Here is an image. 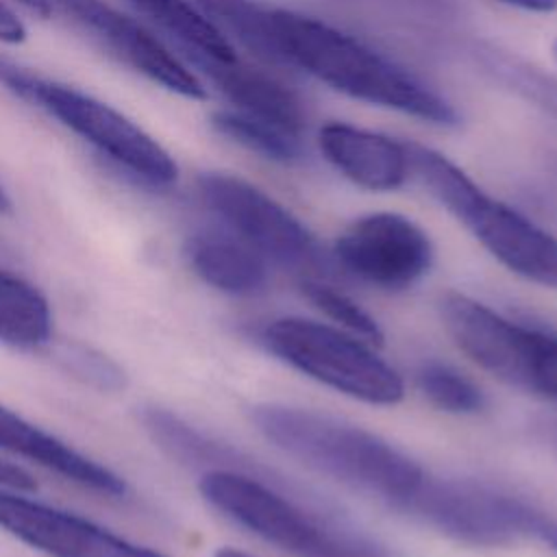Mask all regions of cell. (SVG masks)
I'll return each instance as SVG.
<instances>
[{
	"instance_id": "f1b7e54d",
	"label": "cell",
	"mask_w": 557,
	"mask_h": 557,
	"mask_svg": "<svg viewBox=\"0 0 557 557\" xmlns=\"http://www.w3.org/2000/svg\"><path fill=\"white\" fill-rule=\"evenodd\" d=\"M542 540H546V542L553 546V550L557 553V527H555V524L548 522V527H546L544 533H542Z\"/></svg>"
},
{
	"instance_id": "7c38bea8",
	"label": "cell",
	"mask_w": 557,
	"mask_h": 557,
	"mask_svg": "<svg viewBox=\"0 0 557 557\" xmlns=\"http://www.w3.org/2000/svg\"><path fill=\"white\" fill-rule=\"evenodd\" d=\"M63 13L72 15L117 59L141 72L150 81L185 98H205L207 91L196 74H191L150 30L133 17L120 13L102 0H52Z\"/></svg>"
},
{
	"instance_id": "83f0119b",
	"label": "cell",
	"mask_w": 557,
	"mask_h": 557,
	"mask_svg": "<svg viewBox=\"0 0 557 557\" xmlns=\"http://www.w3.org/2000/svg\"><path fill=\"white\" fill-rule=\"evenodd\" d=\"M13 211V202L9 198V194L4 191V187L0 185V215H9Z\"/></svg>"
},
{
	"instance_id": "484cf974",
	"label": "cell",
	"mask_w": 557,
	"mask_h": 557,
	"mask_svg": "<svg viewBox=\"0 0 557 557\" xmlns=\"http://www.w3.org/2000/svg\"><path fill=\"white\" fill-rule=\"evenodd\" d=\"M500 2H507L524 11H537V13H548L557 9V0H500Z\"/></svg>"
},
{
	"instance_id": "4316f807",
	"label": "cell",
	"mask_w": 557,
	"mask_h": 557,
	"mask_svg": "<svg viewBox=\"0 0 557 557\" xmlns=\"http://www.w3.org/2000/svg\"><path fill=\"white\" fill-rule=\"evenodd\" d=\"M17 2H22L24 7H28L30 11H35V13H39V15H50L52 13V9H54V4H52V0H17Z\"/></svg>"
},
{
	"instance_id": "7a4b0ae2",
	"label": "cell",
	"mask_w": 557,
	"mask_h": 557,
	"mask_svg": "<svg viewBox=\"0 0 557 557\" xmlns=\"http://www.w3.org/2000/svg\"><path fill=\"white\" fill-rule=\"evenodd\" d=\"M274 22L285 65L368 104L433 124L457 122L455 109L440 94L355 37L285 9H274Z\"/></svg>"
},
{
	"instance_id": "cb8c5ba5",
	"label": "cell",
	"mask_w": 557,
	"mask_h": 557,
	"mask_svg": "<svg viewBox=\"0 0 557 557\" xmlns=\"http://www.w3.org/2000/svg\"><path fill=\"white\" fill-rule=\"evenodd\" d=\"M0 487H9V490H17V492H33V490H37V483L24 468L0 459Z\"/></svg>"
},
{
	"instance_id": "9c48e42d",
	"label": "cell",
	"mask_w": 557,
	"mask_h": 557,
	"mask_svg": "<svg viewBox=\"0 0 557 557\" xmlns=\"http://www.w3.org/2000/svg\"><path fill=\"white\" fill-rule=\"evenodd\" d=\"M405 513L474 546H503L531 535L542 537L548 527L544 516L518 498L472 481L435 479L431 474L409 500Z\"/></svg>"
},
{
	"instance_id": "4fadbf2b",
	"label": "cell",
	"mask_w": 557,
	"mask_h": 557,
	"mask_svg": "<svg viewBox=\"0 0 557 557\" xmlns=\"http://www.w3.org/2000/svg\"><path fill=\"white\" fill-rule=\"evenodd\" d=\"M318 144L335 170L370 191H392L411 172L409 146L352 124H324L318 133Z\"/></svg>"
},
{
	"instance_id": "603a6c76",
	"label": "cell",
	"mask_w": 557,
	"mask_h": 557,
	"mask_svg": "<svg viewBox=\"0 0 557 557\" xmlns=\"http://www.w3.org/2000/svg\"><path fill=\"white\" fill-rule=\"evenodd\" d=\"M57 359L65 372L100 392H117L126 383L124 370L113 359L91 346L65 344L59 350Z\"/></svg>"
},
{
	"instance_id": "30bf717a",
	"label": "cell",
	"mask_w": 557,
	"mask_h": 557,
	"mask_svg": "<svg viewBox=\"0 0 557 557\" xmlns=\"http://www.w3.org/2000/svg\"><path fill=\"white\" fill-rule=\"evenodd\" d=\"M337 265L381 289H405L420 281L433 263L429 235L407 215L379 211L355 220L333 246Z\"/></svg>"
},
{
	"instance_id": "e0dca14e",
	"label": "cell",
	"mask_w": 557,
	"mask_h": 557,
	"mask_svg": "<svg viewBox=\"0 0 557 557\" xmlns=\"http://www.w3.org/2000/svg\"><path fill=\"white\" fill-rule=\"evenodd\" d=\"M52 311L48 298L26 278L0 270V344L35 350L50 342Z\"/></svg>"
},
{
	"instance_id": "ac0fdd59",
	"label": "cell",
	"mask_w": 557,
	"mask_h": 557,
	"mask_svg": "<svg viewBox=\"0 0 557 557\" xmlns=\"http://www.w3.org/2000/svg\"><path fill=\"white\" fill-rule=\"evenodd\" d=\"M196 7L211 20V24L226 37L231 35L250 54L263 63L285 65L274 9L257 0H194Z\"/></svg>"
},
{
	"instance_id": "4dcf8cb0",
	"label": "cell",
	"mask_w": 557,
	"mask_h": 557,
	"mask_svg": "<svg viewBox=\"0 0 557 557\" xmlns=\"http://www.w3.org/2000/svg\"><path fill=\"white\" fill-rule=\"evenodd\" d=\"M553 57H555V61H557V41L553 44Z\"/></svg>"
},
{
	"instance_id": "5bb4252c",
	"label": "cell",
	"mask_w": 557,
	"mask_h": 557,
	"mask_svg": "<svg viewBox=\"0 0 557 557\" xmlns=\"http://www.w3.org/2000/svg\"><path fill=\"white\" fill-rule=\"evenodd\" d=\"M0 448L33 461L85 490L115 498L126 494L124 479L111 468L78 453L63 440L46 433L4 405H0Z\"/></svg>"
},
{
	"instance_id": "ffe728a7",
	"label": "cell",
	"mask_w": 557,
	"mask_h": 557,
	"mask_svg": "<svg viewBox=\"0 0 557 557\" xmlns=\"http://www.w3.org/2000/svg\"><path fill=\"white\" fill-rule=\"evenodd\" d=\"M211 122L220 135L228 137L231 141L244 146L250 152L261 154L263 159L281 161V163H292L302 159L300 135L274 122L244 113L239 109L218 111Z\"/></svg>"
},
{
	"instance_id": "44dd1931",
	"label": "cell",
	"mask_w": 557,
	"mask_h": 557,
	"mask_svg": "<svg viewBox=\"0 0 557 557\" xmlns=\"http://www.w3.org/2000/svg\"><path fill=\"white\" fill-rule=\"evenodd\" d=\"M422 396L448 413H479L485 407L483 392L459 370L446 363H424L416 374Z\"/></svg>"
},
{
	"instance_id": "ba28073f",
	"label": "cell",
	"mask_w": 557,
	"mask_h": 557,
	"mask_svg": "<svg viewBox=\"0 0 557 557\" xmlns=\"http://www.w3.org/2000/svg\"><path fill=\"white\" fill-rule=\"evenodd\" d=\"M198 194L220 224L268 263L300 274L318 272L324 263L309 228L252 183L224 172H207L198 176Z\"/></svg>"
},
{
	"instance_id": "277c9868",
	"label": "cell",
	"mask_w": 557,
	"mask_h": 557,
	"mask_svg": "<svg viewBox=\"0 0 557 557\" xmlns=\"http://www.w3.org/2000/svg\"><path fill=\"white\" fill-rule=\"evenodd\" d=\"M198 490L213 509L292 557H387L370 540L313 516L235 468L205 472Z\"/></svg>"
},
{
	"instance_id": "3957f363",
	"label": "cell",
	"mask_w": 557,
	"mask_h": 557,
	"mask_svg": "<svg viewBox=\"0 0 557 557\" xmlns=\"http://www.w3.org/2000/svg\"><path fill=\"white\" fill-rule=\"evenodd\" d=\"M411 170L492 257L544 287H557V239L535 222L492 198L444 154L411 144Z\"/></svg>"
},
{
	"instance_id": "8992f818",
	"label": "cell",
	"mask_w": 557,
	"mask_h": 557,
	"mask_svg": "<svg viewBox=\"0 0 557 557\" xmlns=\"http://www.w3.org/2000/svg\"><path fill=\"white\" fill-rule=\"evenodd\" d=\"M442 322L453 342L485 372L557 403V333L520 324L466 296L446 294Z\"/></svg>"
},
{
	"instance_id": "7402d4cb",
	"label": "cell",
	"mask_w": 557,
	"mask_h": 557,
	"mask_svg": "<svg viewBox=\"0 0 557 557\" xmlns=\"http://www.w3.org/2000/svg\"><path fill=\"white\" fill-rule=\"evenodd\" d=\"M302 294L320 313H324L329 320H333L337 324V329H342L363 342H372V344H379L383 339V333H381L376 320L366 309H361L352 298H348L344 292H339L326 283L305 278Z\"/></svg>"
},
{
	"instance_id": "f546056e",
	"label": "cell",
	"mask_w": 557,
	"mask_h": 557,
	"mask_svg": "<svg viewBox=\"0 0 557 557\" xmlns=\"http://www.w3.org/2000/svg\"><path fill=\"white\" fill-rule=\"evenodd\" d=\"M213 557H252V555H248V553H242V550H237V548H231V546H222V548H218V550L213 553Z\"/></svg>"
},
{
	"instance_id": "8fae6325",
	"label": "cell",
	"mask_w": 557,
	"mask_h": 557,
	"mask_svg": "<svg viewBox=\"0 0 557 557\" xmlns=\"http://www.w3.org/2000/svg\"><path fill=\"white\" fill-rule=\"evenodd\" d=\"M0 529L50 557H168L9 487H0Z\"/></svg>"
},
{
	"instance_id": "5b68a950",
	"label": "cell",
	"mask_w": 557,
	"mask_h": 557,
	"mask_svg": "<svg viewBox=\"0 0 557 557\" xmlns=\"http://www.w3.org/2000/svg\"><path fill=\"white\" fill-rule=\"evenodd\" d=\"M0 83L57 117L139 183L152 189H163L176 183L178 168L170 152L109 104L74 87L37 76L2 57Z\"/></svg>"
},
{
	"instance_id": "6da1fadb",
	"label": "cell",
	"mask_w": 557,
	"mask_h": 557,
	"mask_svg": "<svg viewBox=\"0 0 557 557\" xmlns=\"http://www.w3.org/2000/svg\"><path fill=\"white\" fill-rule=\"evenodd\" d=\"M257 431L289 457L405 511L429 472L387 440L344 420L292 405H259Z\"/></svg>"
},
{
	"instance_id": "d4e9b609",
	"label": "cell",
	"mask_w": 557,
	"mask_h": 557,
	"mask_svg": "<svg viewBox=\"0 0 557 557\" xmlns=\"http://www.w3.org/2000/svg\"><path fill=\"white\" fill-rule=\"evenodd\" d=\"M26 37V26L22 20L4 4L0 2V41L4 44H20Z\"/></svg>"
},
{
	"instance_id": "d6986e66",
	"label": "cell",
	"mask_w": 557,
	"mask_h": 557,
	"mask_svg": "<svg viewBox=\"0 0 557 557\" xmlns=\"http://www.w3.org/2000/svg\"><path fill=\"white\" fill-rule=\"evenodd\" d=\"M176 39L185 54H200L215 61H235V48L211 24V20L187 0H131Z\"/></svg>"
},
{
	"instance_id": "52a82bcc",
	"label": "cell",
	"mask_w": 557,
	"mask_h": 557,
	"mask_svg": "<svg viewBox=\"0 0 557 557\" xmlns=\"http://www.w3.org/2000/svg\"><path fill=\"white\" fill-rule=\"evenodd\" d=\"M263 346L309 379L370 405L405 396L400 374L363 339L305 318H278L261 329Z\"/></svg>"
},
{
	"instance_id": "9a60e30c",
	"label": "cell",
	"mask_w": 557,
	"mask_h": 557,
	"mask_svg": "<svg viewBox=\"0 0 557 557\" xmlns=\"http://www.w3.org/2000/svg\"><path fill=\"white\" fill-rule=\"evenodd\" d=\"M239 111L274 122L292 133L302 131L305 111L300 100L270 74L235 61H215L185 54Z\"/></svg>"
},
{
	"instance_id": "2e32d148",
	"label": "cell",
	"mask_w": 557,
	"mask_h": 557,
	"mask_svg": "<svg viewBox=\"0 0 557 557\" xmlns=\"http://www.w3.org/2000/svg\"><path fill=\"white\" fill-rule=\"evenodd\" d=\"M185 259L207 285L231 296H252L268 283V261L224 226L189 235Z\"/></svg>"
}]
</instances>
